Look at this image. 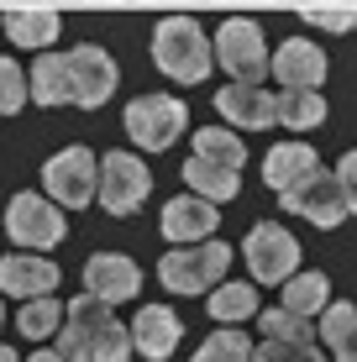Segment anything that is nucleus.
<instances>
[{"mask_svg":"<svg viewBox=\"0 0 357 362\" xmlns=\"http://www.w3.org/2000/svg\"><path fill=\"white\" fill-rule=\"evenodd\" d=\"M211 58L216 47L205 42L200 21L194 16H163L153 32V64L168 74L174 84H200L205 74H211Z\"/></svg>","mask_w":357,"mask_h":362,"instance_id":"f257e3e1","label":"nucleus"},{"mask_svg":"<svg viewBox=\"0 0 357 362\" xmlns=\"http://www.w3.org/2000/svg\"><path fill=\"white\" fill-rule=\"evenodd\" d=\"M216 64L237 84H263V74H274V58L263 47V27L247 16H226L216 32Z\"/></svg>","mask_w":357,"mask_h":362,"instance_id":"f03ea898","label":"nucleus"},{"mask_svg":"<svg viewBox=\"0 0 357 362\" xmlns=\"http://www.w3.org/2000/svg\"><path fill=\"white\" fill-rule=\"evenodd\" d=\"M226 263H231V247L189 242V247H174V252L158 263V279H163L174 294H211L221 284V273H226Z\"/></svg>","mask_w":357,"mask_h":362,"instance_id":"7ed1b4c3","label":"nucleus"},{"mask_svg":"<svg viewBox=\"0 0 357 362\" xmlns=\"http://www.w3.org/2000/svg\"><path fill=\"white\" fill-rule=\"evenodd\" d=\"M184 127H189V110H184L179 95H137L127 105V132L147 153L174 147V136H184Z\"/></svg>","mask_w":357,"mask_h":362,"instance_id":"20e7f679","label":"nucleus"},{"mask_svg":"<svg viewBox=\"0 0 357 362\" xmlns=\"http://www.w3.org/2000/svg\"><path fill=\"white\" fill-rule=\"evenodd\" d=\"M42 184H47V199L79 210V205H90V199L100 194V158H95L90 147H64L58 158H47Z\"/></svg>","mask_w":357,"mask_h":362,"instance_id":"39448f33","label":"nucleus"},{"mask_svg":"<svg viewBox=\"0 0 357 362\" xmlns=\"http://www.w3.org/2000/svg\"><path fill=\"white\" fill-rule=\"evenodd\" d=\"M242 257H247L257 284H289L294 268H300V242L279 226V221H257L242 242Z\"/></svg>","mask_w":357,"mask_h":362,"instance_id":"423d86ee","label":"nucleus"},{"mask_svg":"<svg viewBox=\"0 0 357 362\" xmlns=\"http://www.w3.org/2000/svg\"><path fill=\"white\" fill-rule=\"evenodd\" d=\"M6 231L16 247H27V252H47V247L64 242V216H58V199L47 194H16L6 210Z\"/></svg>","mask_w":357,"mask_h":362,"instance_id":"0eeeda50","label":"nucleus"},{"mask_svg":"<svg viewBox=\"0 0 357 362\" xmlns=\"http://www.w3.org/2000/svg\"><path fill=\"white\" fill-rule=\"evenodd\" d=\"M147 189H153V173H147L142 158L131 153H105L100 158V205L110 210V216H131V210L147 199Z\"/></svg>","mask_w":357,"mask_h":362,"instance_id":"6e6552de","label":"nucleus"},{"mask_svg":"<svg viewBox=\"0 0 357 362\" xmlns=\"http://www.w3.org/2000/svg\"><path fill=\"white\" fill-rule=\"evenodd\" d=\"M279 205L289 210V216H305V221H315V226H341L347 221V199H341V179L336 173H326V168H315L305 184H294V189L279 194Z\"/></svg>","mask_w":357,"mask_h":362,"instance_id":"1a4fd4ad","label":"nucleus"},{"mask_svg":"<svg viewBox=\"0 0 357 362\" xmlns=\"http://www.w3.org/2000/svg\"><path fill=\"white\" fill-rule=\"evenodd\" d=\"M216 116L237 132H268V127H279V95L263 90V84L231 79L226 90H216Z\"/></svg>","mask_w":357,"mask_h":362,"instance_id":"9d476101","label":"nucleus"},{"mask_svg":"<svg viewBox=\"0 0 357 362\" xmlns=\"http://www.w3.org/2000/svg\"><path fill=\"white\" fill-rule=\"evenodd\" d=\"M69 74H74V105L95 110L105 105L110 90H116V64H110L105 47H69Z\"/></svg>","mask_w":357,"mask_h":362,"instance_id":"9b49d317","label":"nucleus"},{"mask_svg":"<svg viewBox=\"0 0 357 362\" xmlns=\"http://www.w3.org/2000/svg\"><path fill=\"white\" fill-rule=\"evenodd\" d=\"M137 289H142V273H137V263H131V257L100 252V257H90V263H84V294L105 299V305L137 299Z\"/></svg>","mask_w":357,"mask_h":362,"instance_id":"f8f14e48","label":"nucleus"},{"mask_svg":"<svg viewBox=\"0 0 357 362\" xmlns=\"http://www.w3.org/2000/svg\"><path fill=\"white\" fill-rule=\"evenodd\" d=\"M274 79L284 90H321L326 84V53L315 42H305V37H289L274 53Z\"/></svg>","mask_w":357,"mask_h":362,"instance_id":"ddd939ff","label":"nucleus"},{"mask_svg":"<svg viewBox=\"0 0 357 362\" xmlns=\"http://www.w3.org/2000/svg\"><path fill=\"white\" fill-rule=\"evenodd\" d=\"M179 315L168 305H142L137 310V320H131V346L147 357V362H163V357H174V346H179Z\"/></svg>","mask_w":357,"mask_h":362,"instance_id":"4468645a","label":"nucleus"},{"mask_svg":"<svg viewBox=\"0 0 357 362\" xmlns=\"http://www.w3.org/2000/svg\"><path fill=\"white\" fill-rule=\"evenodd\" d=\"M216 199H200V194H184V199H168L163 205V236L174 247H189V242H205L216 231Z\"/></svg>","mask_w":357,"mask_h":362,"instance_id":"2eb2a0df","label":"nucleus"},{"mask_svg":"<svg viewBox=\"0 0 357 362\" xmlns=\"http://www.w3.org/2000/svg\"><path fill=\"white\" fill-rule=\"evenodd\" d=\"M0 289L16 294V299L53 294V289H58V263H47V257H32L27 247H21V252L0 257Z\"/></svg>","mask_w":357,"mask_h":362,"instance_id":"dca6fc26","label":"nucleus"},{"mask_svg":"<svg viewBox=\"0 0 357 362\" xmlns=\"http://www.w3.org/2000/svg\"><path fill=\"white\" fill-rule=\"evenodd\" d=\"M315 168H321V158H315L310 142H279V147H268V158H263V179L274 184L279 194L294 189V184H305Z\"/></svg>","mask_w":357,"mask_h":362,"instance_id":"f3484780","label":"nucleus"},{"mask_svg":"<svg viewBox=\"0 0 357 362\" xmlns=\"http://www.w3.org/2000/svg\"><path fill=\"white\" fill-rule=\"evenodd\" d=\"M32 100L37 105H74V74H69V53H37V64L27 74Z\"/></svg>","mask_w":357,"mask_h":362,"instance_id":"a211bd4d","label":"nucleus"},{"mask_svg":"<svg viewBox=\"0 0 357 362\" xmlns=\"http://www.w3.org/2000/svg\"><path fill=\"white\" fill-rule=\"evenodd\" d=\"M184 184H189L200 199H216V205L237 199V189H242L237 168H221V163H211V158H189V163H184Z\"/></svg>","mask_w":357,"mask_h":362,"instance_id":"6ab92c4d","label":"nucleus"},{"mask_svg":"<svg viewBox=\"0 0 357 362\" xmlns=\"http://www.w3.org/2000/svg\"><path fill=\"white\" fill-rule=\"evenodd\" d=\"M6 37L16 47H47L58 37V11H47V6H21V11H11L6 16Z\"/></svg>","mask_w":357,"mask_h":362,"instance_id":"aec40b11","label":"nucleus"},{"mask_svg":"<svg viewBox=\"0 0 357 362\" xmlns=\"http://www.w3.org/2000/svg\"><path fill=\"white\" fill-rule=\"evenodd\" d=\"M321 341L336 362H357V310L352 305H326L321 310Z\"/></svg>","mask_w":357,"mask_h":362,"instance_id":"412c9836","label":"nucleus"},{"mask_svg":"<svg viewBox=\"0 0 357 362\" xmlns=\"http://www.w3.org/2000/svg\"><path fill=\"white\" fill-rule=\"evenodd\" d=\"M326 121V100L321 90H279V127L289 132H310Z\"/></svg>","mask_w":357,"mask_h":362,"instance_id":"4be33fe9","label":"nucleus"},{"mask_svg":"<svg viewBox=\"0 0 357 362\" xmlns=\"http://www.w3.org/2000/svg\"><path fill=\"white\" fill-rule=\"evenodd\" d=\"M284 310H294V315H321L326 310V299H331V284H326V273H294V279L284 284Z\"/></svg>","mask_w":357,"mask_h":362,"instance_id":"5701e85b","label":"nucleus"},{"mask_svg":"<svg viewBox=\"0 0 357 362\" xmlns=\"http://www.w3.org/2000/svg\"><path fill=\"white\" fill-rule=\"evenodd\" d=\"M194 158H211V163H221V168H242L247 163V147H242L237 132L211 127V132H194Z\"/></svg>","mask_w":357,"mask_h":362,"instance_id":"b1692460","label":"nucleus"},{"mask_svg":"<svg viewBox=\"0 0 357 362\" xmlns=\"http://www.w3.org/2000/svg\"><path fill=\"white\" fill-rule=\"evenodd\" d=\"M205 305H211L216 320H247V315H257V289L252 284H216Z\"/></svg>","mask_w":357,"mask_h":362,"instance_id":"393cba45","label":"nucleus"},{"mask_svg":"<svg viewBox=\"0 0 357 362\" xmlns=\"http://www.w3.org/2000/svg\"><path fill=\"white\" fill-rule=\"evenodd\" d=\"M58 320H64L58 299L37 294V299H27V305H21V315H16V331H21V336H32V341H47V336H58Z\"/></svg>","mask_w":357,"mask_h":362,"instance_id":"a878e982","label":"nucleus"},{"mask_svg":"<svg viewBox=\"0 0 357 362\" xmlns=\"http://www.w3.org/2000/svg\"><path fill=\"white\" fill-rule=\"evenodd\" d=\"M257 331L263 336H274V341H315L310 336V320L305 315H294V310H263V315H257Z\"/></svg>","mask_w":357,"mask_h":362,"instance_id":"bb28decb","label":"nucleus"},{"mask_svg":"<svg viewBox=\"0 0 357 362\" xmlns=\"http://www.w3.org/2000/svg\"><path fill=\"white\" fill-rule=\"evenodd\" d=\"M189 362H252V341L242 331H216Z\"/></svg>","mask_w":357,"mask_h":362,"instance_id":"cd10ccee","label":"nucleus"},{"mask_svg":"<svg viewBox=\"0 0 357 362\" xmlns=\"http://www.w3.org/2000/svg\"><path fill=\"white\" fill-rule=\"evenodd\" d=\"M252 362H326V357L315 352V341H274V336H263L252 346Z\"/></svg>","mask_w":357,"mask_h":362,"instance_id":"c85d7f7f","label":"nucleus"},{"mask_svg":"<svg viewBox=\"0 0 357 362\" xmlns=\"http://www.w3.org/2000/svg\"><path fill=\"white\" fill-rule=\"evenodd\" d=\"M32 100V84H27V74H21L11 58H0V116H16L21 105Z\"/></svg>","mask_w":357,"mask_h":362,"instance_id":"c756f323","label":"nucleus"},{"mask_svg":"<svg viewBox=\"0 0 357 362\" xmlns=\"http://www.w3.org/2000/svg\"><path fill=\"white\" fill-rule=\"evenodd\" d=\"M305 21H315V27H326V32H352L357 27V6H341V11L310 6V11H305Z\"/></svg>","mask_w":357,"mask_h":362,"instance_id":"7c9ffc66","label":"nucleus"},{"mask_svg":"<svg viewBox=\"0 0 357 362\" xmlns=\"http://www.w3.org/2000/svg\"><path fill=\"white\" fill-rule=\"evenodd\" d=\"M336 179H341V199H347V216H357V153L341 158Z\"/></svg>","mask_w":357,"mask_h":362,"instance_id":"2f4dec72","label":"nucleus"},{"mask_svg":"<svg viewBox=\"0 0 357 362\" xmlns=\"http://www.w3.org/2000/svg\"><path fill=\"white\" fill-rule=\"evenodd\" d=\"M27 362H69V357H64V352H58V346H47V352H32Z\"/></svg>","mask_w":357,"mask_h":362,"instance_id":"473e14b6","label":"nucleus"},{"mask_svg":"<svg viewBox=\"0 0 357 362\" xmlns=\"http://www.w3.org/2000/svg\"><path fill=\"white\" fill-rule=\"evenodd\" d=\"M0 362H16V352H11V346H6V341H0Z\"/></svg>","mask_w":357,"mask_h":362,"instance_id":"72a5a7b5","label":"nucleus"},{"mask_svg":"<svg viewBox=\"0 0 357 362\" xmlns=\"http://www.w3.org/2000/svg\"><path fill=\"white\" fill-rule=\"evenodd\" d=\"M0 320H6V310H0Z\"/></svg>","mask_w":357,"mask_h":362,"instance_id":"f704fd0d","label":"nucleus"}]
</instances>
